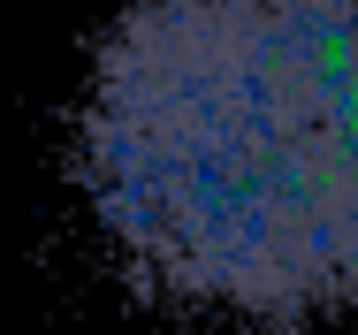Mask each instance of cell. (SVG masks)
<instances>
[{
    "instance_id": "1",
    "label": "cell",
    "mask_w": 358,
    "mask_h": 335,
    "mask_svg": "<svg viewBox=\"0 0 358 335\" xmlns=\"http://www.w3.org/2000/svg\"><path fill=\"white\" fill-rule=\"evenodd\" d=\"M76 176L145 297L358 320V8L160 0L84 76Z\"/></svg>"
}]
</instances>
